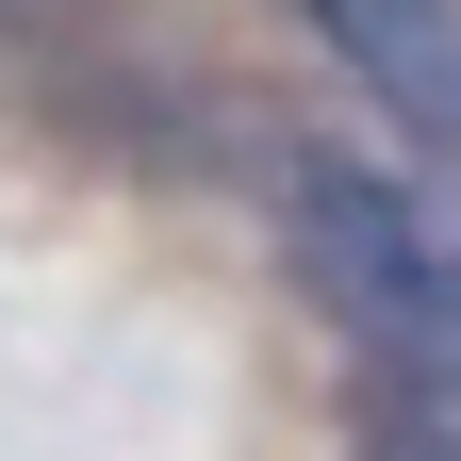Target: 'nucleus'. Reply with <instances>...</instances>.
Wrapping results in <instances>:
<instances>
[{
  "label": "nucleus",
  "mask_w": 461,
  "mask_h": 461,
  "mask_svg": "<svg viewBox=\"0 0 461 461\" xmlns=\"http://www.w3.org/2000/svg\"><path fill=\"white\" fill-rule=\"evenodd\" d=\"M280 230H297V280L379 346L395 379H445L461 395V248L429 230V198H395L379 165H346V149H297L280 165Z\"/></svg>",
  "instance_id": "nucleus-1"
},
{
  "label": "nucleus",
  "mask_w": 461,
  "mask_h": 461,
  "mask_svg": "<svg viewBox=\"0 0 461 461\" xmlns=\"http://www.w3.org/2000/svg\"><path fill=\"white\" fill-rule=\"evenodd\" d=\"M297 17L363 67V99H379L429 165H461V0H297Z\"/></svg>",
  "instance_id": "nucleus-2"
}]
</instances>
